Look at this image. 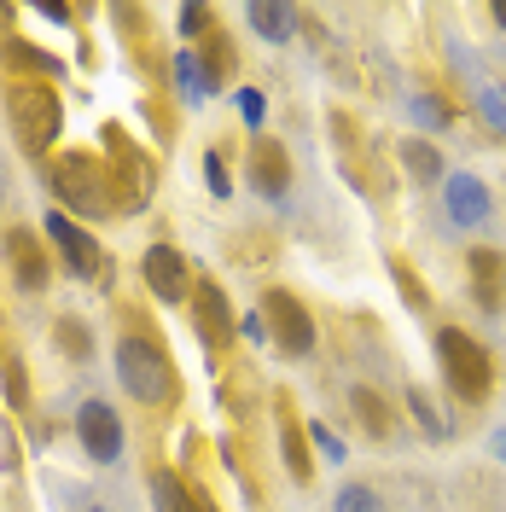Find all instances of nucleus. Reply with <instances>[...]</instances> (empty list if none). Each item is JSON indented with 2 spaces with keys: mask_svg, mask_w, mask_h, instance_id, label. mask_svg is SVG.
Returning a JSON list of instances; mask_svg holds the SVG:
<instances>
[{
  "mask_svg": "<svg viewBox=\"0 0 506 512\" xmlns=\"http://www.w3.org/2000/svg\"><path fill=\"white\" fill-rule=\"evenodd\" d=\"M332 512H379V495L367 489V483H344L338 489V507Z\"/></svg>",
  "mask_w": 506,
  "mask_h": 512,
  "instance_id": "nucleus-25",
  "label": "nucleus"
},
{
  "mask_svg": "<svg viewBox=\"0 0 506 512\" xmlns=\"http://www.w3.org/2000/svg\"><path fill=\"white\" fill-rule=\"evenodd\" d=\"M175 82H181V94H187L192 105H198V99H210V94H216V82H210V70H204V64L192 59V53H175Z\"/></svg>",
  "mask_w": 506,
  "mask_h": 512,
  "instance_id": "nucleus-21",
  "label": "nucleus"
},
{
  "mask_svg": "<svg viewBox=\"0 0 506 512\" xmlns=\"http://www.w3.org/2000/svg\"><path fill=\"white\" fill-rule=\"evenodd\" d=\"M41 18H47V24H70V6H59V0H47V6H41Z\"/></svg>",
  "mask_w": 506,
  "mask_h": 512,
  "instance_id": "nucleus-34",
  "label": "nucleus"
},
{
  "mask_svg": "<svg viewBox=\"0 0 506 512\" xmlns=\"http://www.w3.org/2000/svg\"><path fill=\"white\" fill-rule=\"evenodd\" d=\"M6 117H12V134L24 140V152H47L53 140H59L64 128V105L59 94L47 88V82H30V76H18L12 88H6Z\"/></svg>",
  "mask_w": 506,
  "mask_h": 512,
  "instance_id": "nucleus-2",
  "label": "nucleus"
},
{
  "mask_svg": "<svg viewBox=\"0 0 506 512\" xmlns=\"http://www.w3.org/2000/svg\"><path fill=\"white\" fill-rule=\"evenodd\" d=\"M402 163H408L419 181H443V152H437L431 140H408V146H402Z\"/></svg>",
  "mask_w": 506,
  "mask_h": 512,
  "instance_id": "nucleus-22",
  "label": "nucleus"
},
{
  "mask_svg": "<svg viewBox=\"0 0 506 512\" xmlns=\"http://www.w3.org/2000/svg\"><path fill=\"white\" fill-rule=\"evenodd\" d=\"M0 59L12 64V70H30V82H59L64 76V64L53 53H41L30 41H18V35H0Z\"/></svg>",
  "mask_w": 506,
  "mask_h": 512,
  "instance_id": "nucleus-14",
  "label": "nucleus"
},
{
  "mask_svg": "<svg viewBox=\"0 0 506 512\" xmlns=\"http://www.w3.org/2000/svg\"><path fill=\"white\" fill-rule=\"evenodd\" d=\"M204 70H210V82L222 88V76L233 70V47H227V35H210V59H204Z\"/></svg>",
  "mask_w": 506,
  "mask_h": 512,
  "instance_id": "nucleus-27",
  "label": "nucleus"
},
{
  "mask_svg": "<svg viewBox=\"0 0 506 512\" xmlns=\"http://www.w3.org/2000/svg\"><path fill=\"white\" fill-rule=\"evenodd\" d=\"M105 146H111V158H117V169H111V175H117V204H123V210H140V204L152 198V158L134 152L117 123L105 128Z\"/></svg>",
  "mask_w": 506,
  "mask_h": 512,
  "instance_id": "nucleus-6",
  "label": "nucleus"
},
{
  "mask_svg": "<svg viewBox=\"0 0 506 512\" xmlns=\"http://www.w3.org/2000/svg\"><path fill=\"white\" fill-rule=\"evenodd\" d=\"M413 117H419V123H431V128L448 123V111L437 105V99H425V94H413Z\"/></svg>",
  "mask_w": 506,
  "mask_h": 512,
  "instance_id": "nucleus-31",
  "label": "nucleus"
},
{
  "mask_svg": "<svg viewBox=\"0 0 506 512\" xmlns=\"http://www.w3.org/2000/svg\"><path fill=\"white\" fill-rule=\"evenodd\" d=\"M181 35H210V6H181Z\"/></svg>",
  "mask_w": 506,
  "mask_h": 512,
  "instance_id": "nucleus-29",
  "label": "nucleus"
},
{
  "mask_svg": "<svg viewBox=\"0 0 506 512\" xmlns=\"http://www.w3.org/2000/svg\"><path fill=\"white\" fill-rule=\"evenodd\" d=\"M245 338H256V344H262V338H268V320H262V315H245Z\"/></svg>",
  "mask_w": 506,
  "mask_h": 512,
  "instance_id": "nucleus-35",
  "label": "nucleus"
},
{
  "mask_svg": "<svg viewBox=\"0 0 506 512\" xmlns=\"http://www.w3.org/2000/svg\"><path fill=\"white\" fill-rule=\"evenodd\" d=\"M437 361H443V384L460 396V402H483V396H489L495 361H489V350L477 344L472 332L443 326V332H437Z\"/></svg>",
  "mask_w": 506,
  "mask_h": 512,
  "instance_id": "nucleus-4",
  "label": "nucleus"
},
{
  "mask_svg": "<svg viewBox=\"0 0 506 512\" xmlns=\"http://www.w3.org/2000/svg\"><path fill=\"white\" fill-rule=\"evenodd\" d=\"M408 414L425 425V437H448V425H443V414H437V402L425 396V390H408Z\"/></svg>",
  "mask_w": 506,
  "mask_h": 512,
  "instance_id": "nucleus-24",
  "label": "nucleus"
},
{
  "mask_svg": "<svg viewBox=\"0 0 506 512\" xmlns=\"http://www.w3.org/2000/svg\"><path fill=\"white\" fill-rule=\"evenodd\" d=\"M477 99H483V117L495 128H506V94L501 88H477Z\"/></svg>",
  "mask_w": 506,
  "mask_h": 512,
  "instance_id": "nucleus-30",
  "label": "nucleus"
},
{
  "mask_svg": "<svg viewBox=\"0 0 506 512\" xmlns=\"http://www.w3.org/2000/svg\"><path fill=\"white\" fill-rule=\"evenodd\" d=\"M76 437H82V448H88V460L111 466V460L123 454V419L111 414L105 402H88V408L76 414Z\"/></svg>",
  "mask_w": 506,
  "mask_h": 512,
  "instance_id": "nucleus-8",
  "label": "nucleus"
},
{
  "mask_svg": "<svg viewBox=\"0 0 506 512\" xmlns=\"http://www.w3.org/2000/svg\"><path fill=\"white\" fill-rule=\"evenodd\" d=\"M117 379L146 408L175 402V367H169V350H163L152 332H123L117 338Z\"/></svg>",
  "mask_w": 506,
  "mask_h": 512,
  "instance_id": "nucleus-1",
  "label": "nucleus"
},
{
  "mask_svg": "<svg viewBox=\"0 0 506 512\" xmlns=\"http://www.w3.org/2000/svg\"><path fill=\"white\" fill-rule=\"evenodd\" d=\"M192 309H198V326H204V338H210V344L233 338V315H227L222 286H198V291H192Z\"/></svg>",
  "mask_w": 506,
  "mask_h": 512,
  "instance_id": "nucleus-15",
  "label": "nucleus"
},
{
  "mask_svg": "<svg viewBox=\"0 0 506 512\" xmlns=\"http://www.w3.org/2000/svg\"><path fill=\"white\" fill-rule=\"evenodd\" d=\"M204 181H210V192H216V198H227V192H233V181H227V158H222V152H204Z\"/></svg>",
  "mask_w": 506,
  "mask_h": 512,
  "instance_id": "nucleus-28",
  "label": "nucleus"
},
{
  "mask_svg": "<svg viewBox=\"0 0 506 512\" xmlns=\"http://www.w3.org/2000/svg\"><path fill=\"white\" fill-rule=\"evenodd\" d=\"M152 501H158V512H198V495L175 472H158L152 478Z\"/></svg>",
  "mask_w": 506,
  "mask_h": 512,
  "instance_id": "nucleus-20",
  "label": "nucleus"
},
{
  "mask_svg": "<svg viewBox=\"0 0 506 512\" xmlns=\"http://www.w3.org/2000/svg\"><path fill=\"white\" fill-rule=\"evenodd\" d=\"M53 192H59L64 216H105V210H117L111 175H105V163L88 158V152L53 158Z\"/></svg>",
  "mask_w": 506,
  "mask_h": 512,
  "instance_id": "nucleus-3",
  "label": "nucleus"
},
{
  "mask_svg": "<svg viewBox=\"0 0 506 512\" xmlns=\"http://www.w3.org/2000/svg\"><path fill=\"white\" fill-rule=\"evenodd\" d=\"M349 408H355V419L367 425V437H390V431H396V419H390V408H384V396L379 390H367V384L349 390Z\"/></svg>",
  "mask_w": 506,
  "mask_h": 512,
  "instance_id": "nucleus-16",
  "label": "nucleus"
},
{
  "mask_svg": "<svg viewBox=\"0 0 506 512\" xmlns=\"http://www.w3.org/2000/svg\"><path fill=\"white\" fill-rule=\"evenodd\" d=\"M140 274H146V286H152V297H163V303H181V297H192V268L187 256L175 251V245H152L146 251V262H140Z\"/></svg>",
  "mask_w": 506,
  "mask_h": 512,
  "instance_id": "nucleus-7",
  "label": "nucleus"
},
{
  "mask_svg": "<svg viewBox=\"0 0 506 512\" xmlns=\"http://www.w3.org/2000/svg\"><path fill=\"white\" fill-rule=\"evenodd\" d=\"M280 454H285V472L297 483L315 478V460H309V448H303V431H297V419L280 414Z\"/></svg>",
  "mask_w": 506,
  "mask_h": 512,
  "instance_id": "nucleus-17",
  "label": "nucleus"
},
{
  "mask_svg": "<svg viewBox=\"0 0 506 512\" xmlns=\"http://www.w3.org/2000/svg\"><path fill=\"white\" fill-rule=\"evenodd\" d=\"M251 181L262 198H285L291 192V152H285L274 134H256L251 140Z\"/></svg>",
  "mask_w": 506,
  "mask_h": 512,
  "instance_id": "nucleus-9",
  "label": "nucleus"
},
{
  "mask_svg": "<svg viewBox=\"0 0 506 512\" xmlns=\"http://www.w3.org/2000/svg\"><path fill=\"white\" fill-rule=\"evenodd\" d=\"M443 198H448V216H454L460 227H477L483 216H489V192H483L477 175H448Z\"/></svg>",
  "mask_w": 506,
  "mask_h": 512,
  "instance_id": "nucleus-13",
  "label": "nucleus"
},
{
  "mask_svg": "<svg viewBox=\"0 0 506 512\" xmlns=\"http://www.w3.org/2000/svg\"><path fill=\"white\" fill-rule=\"evenodd\" d=\"M390 274H396V286H402V297H408L413 309H431V291H425V280L413 274L402 256H390Z\"/></svg>",
  "mask_w": 506,
  "mask_h": 512,
  "instance_id": "nucleus-23",
  "label": "nucleus"
},
{
  "mask_svg": "<svg viewBox=\"0 0 506 512\" xmlns=\"http://www.w3.org/2000/svg\"><path fill=\"white\" fill-rule=\"evenodd\" d=\"M489 18H495V24L506 30V0H495V6H489Z\"/></svg>",
  "mask_w": 506,
  "mask_h": 512,
  "instance_id": "nucleus-36",
  "label": "nucleus"
},
{
  "mask_svg": "<svg viewBox=\"0 0 506 512\" xmlns=\"http://www.w3.org/2000/svg\"><path fill=\"white\" fill-rule=\"evenodd\" d=\"M466 268H472L477 309H483V315H501V309H506V256L483 245V251H472V262H466Z\"/></svg>",
  "mask_w": 506,
  "mask_h": 512,
  "instance_id": "nucleus-12",
  "label": "nucleus"
},
{
  "mask_svg": "<svg viewBox=\"0 0 506 512\" xmlns=\"http://www.w3.org/2000/svg\"><path fill=\"white\" fill-rule=\"evenodd\" d=\"M0 384H6V396H12V408H24V402H30V379H24L18 350L6 344V326H0Z\"/></svg>",
  "mask_w": 506,
  "mask_h": 512,
  "instance_id": "nucleus-19",
  "label": "nucleus"
},
{
  "mask_svg": "<svg viewBox=\"0 0 506 512\" xmlns=\"http://www.w3.org/2000/svg\"><path fill=\"white\" fill-rule=\"evenodd\" d=\"M41 227H47V239H53V245L64 251L70 274H82V280H88V274H99V245L88 239V227H76V216L53 210V216H47Z\"/></svg>",
  "mask_w": 506,
  "mask_h": 512,
  "instance_id": "nucleus-10",
  "label": "nucleus"
},
{
  "mask_svg": "<svg viewBox=\"0 0 506 512\" xmlns=\"http://www.w3.org/2000/svg\"><path fill=\"white\" fill-rule=\"evenodd\" d=\"M88 512H105V507H88Z\"/></svg>",
  "mask_w": 506,
  "mask_h": 512,
  "instance_id": "nucleus-37",
  "label": "nucleus"
},
{
  "mask_svg": "<svg viewBox=\"0 0 506 512\" xmlns=\"http://www.w3.org/2000/svg\"><path fill=\"white\" fill-rule=\"evenodd\" d=\"M315 448L326 454V460H344V443H338V431H326V425H315Z\"/></svg>",
  "mask_w": 506,
  "mask_h": 512,
  "instance_id": "nucleus-33",
  "label": "nucleus"
},
{
  "mask_svg": "<svg viewBox=\"0 0 506 512\" xmlns=\"http://www.w3.org/2000/svg\"><path fill=\"white\" fill-rule=\"evenodd\" d=\"M245 18H251V30L268 35V41H285V35H291V24H297V12H291V6H268V0L245 6Z\"/></svg>",
  "mask_w": 506,
  "mask_h": 512,
  "instance_id": "nucleus-18",
  "label": "nucleus"
},
{
  "mask_svg": "<svg viewBox=\"0 0 506 512\" xmlns=\"http://www.w3.org/2000/svg\"><path fill=\"white\" fill-rule=\"evenodd\" d=\"M262 320H268V338H274L285 355L315 350V320H309V309H303L291 291H268V297H262Z\"/></svg>",
  "mask_w": 506,
  "mask_h": 512,
  "instance_id": "nucleus-5",
  "label": "nucleus"
},
{
  "mask_svg": "<svg viewBox=\"0 0 506 512\" xmlns=\"http://www.w3.org/2000/svg\"><path fill=\"white\" fill-rule=\"evenodd\" d=\"M59 350L70 355V361H88V350H94V338L76 326V320H59Z\"/></svg>",
  "mask_w": 506,
  "mask_h": 512,
  "instance_id": "nucleus-26",
  "label": "nucleus"
},
{
  "mask_svg": "<svg viewBox=\"0 0 506 512\" xmlns=\"http://www.w3.org/2000/svg\"><path fill=\"white\" fill-rule=\"evenodd\" d=\"M6 262H12V280H18L24 291H41L47 286V274H53V262H47V251H41V239L24 233V227L6 233Z\"/></svg>",
  "mask_w": 506,
  "mask_h": 512,
  "instance_id": "nucleus-11",
  "label": "nucleus"
},
{
  "mask_svg": "<svg viewBox=\"0 0 506 512\" xmlns=\"http://www.w3.org/2000/svg\"><path fill=\"white\" fill-rule=\"evenodd\" d=\"M239 117H245L251 128H262V94H256V88H245V94H239Z\"/></svg>",
  "mask_w": 506,
  "mask_h": 512,
  "instance_id": "nucleus-32",
  "label": "nucleus"
}]
</instances>
